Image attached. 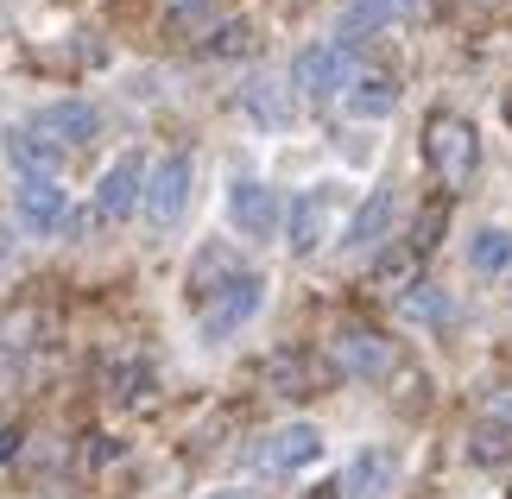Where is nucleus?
Segmentation results:
<instances>
[{
	"mask_svg": "<svg viewBox=\"0 0 512 499\" xmlns=\"http://www.w3.org/2000/svg\"><path fill=\"white\" fill-rule=\"evenodd\" d=\"M336 209H342V190H336V184H310L304 196H291L285 247L298 253V259H310V253L323 247V234H329V222H336Z\"/></svg>",
	"mask_w": 512,
	"mask_h": 499,
	"instance_id": "5",
	"label": "nucleus"
},
{
	"mask_svg": "<svg viewBox=\"0 0 512 499\" xmlns=\"http://www.w3.org/2000/svg\"><path fill=\"white\" fill-rule=\"evenodd\" d=\"M304 499H342V481H336V487H310Z\"/></svg>",
	"mask_w": 512,
	"mask_h": 499,
	"instance_id": "27",
	"label": "nucleus"
},
{
	"mask_svg": "<svg viewBox=\"0 0 512 499\" xmlns=\"http://www.w3.org/2000/svg\"><path fill=\"white\" fill-rule=\"evenodd\" d=\"M392 102H399V83H392L386 70H361V83L348 89L354 114H392Z\"/></svg>",
	"mask_w": 512,
	"mask_h": 499,
	"instance_id": "18",
	"label": "nucleus"
},
{
	"mask_svg": "<svg viewBox=\"0 0 512 499\" xmlns=\"http://www.w3.org/2000/svg\"><path fill=\"white\" fill-rule=\"evenodd\" d=\"M190 177H196L190 152H171V158H159V165L146 171V222L159 234L177 228V215H184V203H190Z\"/></svg>",
	"mask_w": 512,
	"mask_h": 499,
	"instance_id": "4",
	"label": "nucleus"
},
{
	"mask_svg": "<svg viewBox=\"0 0 512 499\" xmlns=\"http://www.w3.org/2000/svg\"><path fill=\"white\" fill-rule=\"evenodd\" d=\"M215 32H222V38H215V51H222V57L253 51V32H247V26H215Z\"/></svg>",
	"mask_w": 512,
	"mask_h": 499,
	"instance_id": "25",
	"label": "nucleus"
},
{
	"mask_svg": "<svg viewBox=\"0 0 512 499\" xmlns=\"http://www.w3.org/2000/svg\"><path fill=\"white\" fill-rule=\"evenodd\" d=\"M7 158L19 165L26 184H51L57 165H64V146H51V139L32 133V127H7Z\"/></svg>",
	"mask_w": 512,
	"mask_h": 499,
	"instance_id": "12",
	"label": "nucleus"
},
{
	"mask_svg": "<svg viewBox=\"0 0 512 499\" xmlns=\"http://www.w3.org/2000/svg\"><path fill=\"white\" fill-rule=\"evenodd\" d=\"M228 222L247 234V241H266L272 228H279V203H272V190L260 184V177H234L228 190Z\"/></svg>",
	"mask_w": 512,
	"mask_h": 499,
	"instance_id": "9",
	"label": "nucleus"
},
{
	"mask_svg": "<svg viewBox=\"0 0 512 499\" xmlns=\"http://www.w3.org/2000/svg\"><path fill=\"white\" fill-rule=\"evenodd\" d=\"M411 272H418V253L405 247V253H392V259H380V272H373V278H380L386 291H399V297H405V291H418V278H411Z\"/></svg>",
	"mask_w": 512,
	"mask_h": 499,
	"instance_id": "20",
	"label": "nucleus"
},
{
	"mask_svg": "<svg viewBox=\"0 0 512 499\" xmlns=\"http://www.w3.org/2000/svg\"><path fill=\"white\" fill-rule=\"evenodd\" d=\"M386 228H392V190L380 184V190H373L361 209L348 215V228H342V247H354V253H361V247H373V241H386Z\"/></svg>",
	"mask_w": 512,
	"mask_h": 499,
	"instance_id": "16",
	"label": "nucleus"
},
{
	"mask_svg": "<svg viewBox=\"0 0 512 499\" xmlns=\"http://www.w3.org/2000/svg\"><path fill=\"white\" fill-rule=\"evenodd\" d=\"M468 455H475V462H506V455H512V430L506 424H481L475 443H468Z\"/></svg>",
	"mask_w": 512,
	"mask_h": 499,
	"instance_id": "21",
	"label": "nucleus"
},
{
	"mask_svg": "<svg viewBox=\"0 0 512 499\" xmlns=\"http://www.w3.org/2000/svg\"><path fill=\"white\" fill-rule=\"evenodd\" d=\"M13 449H19V430H0V462H7Z\"/></svg>",
	"mask_w": 512,
	"mask_h": 499,
	"instance_id": "26",
	"label": "nucleus"
},
{
	"mask_svg": "<svg viewBox=\"0 0 512 499\" xmlns=\"http://www.w3.org/2000/svg\"><path fill=\"white\" fill-rule=\"evenodd\" d=\"M392 474H399V455L392 449H361L342 474V499H380L392 487Z\"/></svg>",
	"mask_w": 512,
	"mask_h": 499,
	"instance_id": "14",
	"label": "nucleus"
},
{
	"mask_svg": "<svg viewBox=\"0 0 512 499\" xmlns=\"http://www.w3.org/2000/svg\"><path fill=\"white\" fill-rule=\"evenodd\" d=\"M424 165L437 171L443 190H468L481 171V133L462 114H430L424 121Z\"/></svg>",
	"mask_w": 512,
	"mask_h": 499,
	"instance_id": "1",
	"label": "nucleus"
},
{
	"mask_svg": "<svg viewBox=\"0 0 512 499\" xmlns=\"http://www.w3.org/2000/svg\"><path fill=\"white\" fill-rule=\"evenodd\" d=\"M323 455V436L310 430V424H285V430H272V436H260V449H253V468L260 474H298V468H310Z\"/></svg>",
	"mask_w": 512,
	"mask_h": 499,
	"instance_id": "7",
	"label": "nucleus"
},
{
	"mask_svg": "<svg viewBox=\"0 0 512 499\" xmlns=\"http://www.w3.org/2000/svg\"><path fill=\"white\" fill-rule=\"evenodd\" d=\"M7 253H13V228H7V222H0V259H7Z\"/></svg>",
	"mask_w": 512,
	"mask_h": 499,
	"instance_id": "28",
	"label": "nucleus"
},
{
	"mask_svg": "<svg viewBox=\"0 0 512 499\" xmlns=\"http://www.w3.org/2000/svg\"><path fill=\"white\" fill-rule=\"evenodd\" d=\"M140 184H146L140 152H121V158H114V165L102 171V190H95V215H102V222H127L133 203H140Z\"/></svg>",
	"mask_w": 512,
	"mask_h": 499,
	"instance_id": "8",
	"label": "nucleus"
},
{
	"mask_svg": "<svg viewBox=\"0 0 512 499\" xmlns=\"http://www.w3.org/2000/svg\"><path fill=\"white\" fill-rule=\"evenodd\" d=\"M190 26H215V7H209V0H177L171 32H184V38H190Z\"/></svg>",
	"mask_w": 512,
	"mask_h": 499,
	"instance_id": "24",
	"label": "nucleus"
},
{
	"mask_svg": "<svg viewBox=\"0 0 512 499\" xmlns=\"http://www.w3.org/2000/svg\"><path fill=\"white\" fill-rule=\"evenodd\" d=\"M209 499H247V493H209Z\"/></svg>",
	"mask_w": 512,
	"mask_h": 499,
	"instance_id": "29",
	"label": "nucleus"
},
{
	"mask_svg": "<svg viewBox=\"0 0 512 499\" xmlns=\"http://www.w3.org/2000/svg\"><path fill=\"white\" fill-rule=\"evenodd\" d=\"M241 108H247V121L260 133H285L291 127V83H279V76H253V83H241Z\"/></svg>",
	"mask_w": 512,
	"mask_h": 499,
	"instance_id": "11",
	"label": "nucleus"
},
{
	"mask_svg": "<svg viewBox=\"0 0 512 499\" xmlns=\"http://www.w3.org/2000/svg\"><path fill=\"white\" fill-rule=\"evenodd\" d=\"M260 304H266V278L260 272H234L228 285L203 304V335H209V342H228L241 323L260 316Z\"/></svg>",
	"mask_w": 512,
	"mask_h": 499,
	"instance_id": "3",
	"label": "nucleus"
},
{
	"mask_svg": "<svg viewBox=\"0 0 512 499\" xmlns=\"http://www.w3.org/2000/svg\"><path fill=\"white\" fill-rule=\"evenodd\" d=\"M392 342L386 335H373V329H342L336 342H329V367H336L342 379H386L392 373Z\"/></svg>",
	"mask_w": 512,
	"mask_h": 499,
	"instance_id": "6",
	"label": "nucleus"
},
{
	"mask_svg": "<svg viewBox=\"0 0 512 499\" xmlns=\"http://www.w3.org/2000/svg\"><path fill=\"white\" fill-rule=\"evenodd\" d=\"M13 215H19V228H26V234H57V228L70 222V203H64V190H57V184H19Z\"/></svg>",
	"mask_w": 512,
	"mask_h": 499,
	"instance_id": "13",
	"label": "nucleus"
},
{
	"mask_svg": "<svg viewBox=\"0 0 512 499\" xmlns=\"http://www.w3.org/2000/svg\"><path fill=\"white\" fill-rule=\"evenodd\" d=\"M468 266H475L481 278L512 272V228H481L475 241H468Z\"/></svg>",
	"mask_w": 512,
	"mask_h": 499,
	"instance_id": "17",
	"label": "nucleus"
},
{
	"mask_svg": "<svg viewBox=\"0 0 512 499\" xmlns=\"http://www.w3.org/2000/svg\"><path fill=\"white\" fill-rule=\"evenodd\" d=\"M405 7H411V0H354V7L342 13V38H336V45H348V51H354V45H367V38H373V32H386Z\"/></svg>",
	"mask_w": 512,
	"mask_h": 499,
	"instance_id": "15",
	"label": "nucleus"
},
{
	"mask_svg": "<svg viewBox=\"0 0 512 499\" xmlns=\"http://www.w3.org/2000/svg\"><path fill=\"white\" fill-rule=\"evenodd\" d=\"M272 379H279L272 392H317V386H310V361H304V354H291V361H279V367H272Z\"/></svg>",
	"mask_w": 512,
	"mask_h": 499,
	"instance_id": "23",
	"label": "nucleus"
},
{
	"mask_svg": "<svg viewBox=\"0 0 512 499\" xmlns=\"http://www.w3.org/2000/svg\"><path fill=\"white\" fill-rule=\"evenodd\" d=\"M443 222H449V209L430 203V209L418 215V228H411V253H430V247H437V241H443Z\"/></svg>",
	"mask_w": 512,
	"mask_h": 499,
	"instance_id": "22",
	"label": "nucleus"
},
{
	"mask_svg": "<svg viewBox=\"0 0 512 499\" xmlns=\"http://www.w3.org/2000/svg\"><path fill=\"white\" fill-rule=\"evenodd\" d=\"M291 83H298L304 95H317V102L348 95L354 83H361V57H354L348 45H310V51H298V64H291Z\"/></svg>",
	"mask_w": 512,
	"mask_h": 499,
	"instance_id": "2",
	"label": "nucleus"
},
{
	"mask_svg": "<svg viewBox=\"0 0 512 499\" xmlns=\"http://www.w3.org/2000/svg\"><path fill=\"white\" fill-rule=\"evenodd\" d=\"M32 133H45L51 146H89V139L102 133V114L89 102H51V108H38Z\"/></svg>",
	"mask_w": 512,
	"mask_h": 499,
	"instance_id": "10",
	"label": "nucleus"
},
{
	"mask_svg": "<svg viewBox=\"0 0 512 499\" xmlns=\"http://www.w3.org/2000/svg\"><path fill=\"white\" fill-rule=\"evenodd\" d=\"M405 316H424V323H449V316H456V297H449L443 285L405 291Z\"/></svg>",
	"mask_w": 512,
	"mask_h": 499,
	"instance_id": "19",
	"label": "nucleus"
}]
</instances>
